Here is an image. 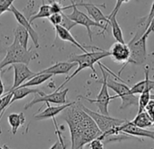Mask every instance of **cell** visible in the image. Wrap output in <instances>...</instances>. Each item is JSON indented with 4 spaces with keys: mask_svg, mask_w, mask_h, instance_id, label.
<instances>
[{
    "mask_svg": "<svg viewBox=\"0 0 154 149\" xmlns=\"http://www.w3.org/2000/svg\"><path fill=\"white\" fill-rule=\"evenodd\" d=\"M4 92H5V87H4V84L1 78V67H0V97L4 95Z\"/></svg>",
    "mask_w": 154,
    "mask_h": 149,
    "instance_id": "35",
    "label": "cell"
},
{
    "mask_svg": "<svg viewBox=\"0 0 154 149\" xmlns=\"http://www.w3.org/2000/svg\"><path fill=\"white\" fill-rule=\"evenodd\" d=\"M14 1L16 0H0V16L7 11H9Z\"/></svg>",
    "mask_w": 154,
    "mask_h": 149,
    "instance_id": "28",
    "label": "cell"
},
{
    "mask_svg": "<svg viewBox=\"0 0 154 149\" xmlns=\"http://www.w3.org/2000/svg\"><path fill=\"white\" fill-rule=\"evenodd\" d=\"M153 31H154V17L151 18V20H150V22H149V25L148 28H147L146 31L142 34V36L148 37V36H149V34H151Z\"/></svg>",
    "mask_w": 154,
    "mask_h": 149,
    "instance_id": "34",
    "label": "cell"
},
{
    "mask_svg": "<svg viewBox=\"0 0 154 149\" xmlns=\"http://www.w3.org/2000/svg\"><path fill=\"white\" fill-rule=\"evenodd\" d=\"M49 3H50L51 14L63 12V6L59 2H57V0H49Z\"/></svg>",
    "mask_w": 154,
    "mask_h": 149,
    "instance_id": "29",
    "label": "cell"
},
{
    "mask_svg": "<svg viewBox=\"0 0 154 149\" xmlns=\"http://www.w3.org/2000/svg\"><path fill=\"white\" fill-rule=\"evenodd\" d=\"M51 24L54 27L57 25H60L62 22V12L61 13H54V14H51V16L48 17Z\"/></svg>",
    "mask_w": 154,
    "mask_h": 149,
    "instance_id": "31",
    "label": "cell"
},
{
    "mask_svg": "<svg viewBox=\"0 0 154 149\" xmlns=\"http://www.w3.org/2000/svg\"><path fill=\"white\" fill-rule=\"evenodd\" d=\"M13 33H14V37L20 43V45L24 46L25 48H28L27 45H28V40H29V34L27 30L24 27L18 24L14 28Z\"/></svg>",
    "mask_w": 154,
    "mask_h": 149,
    "instance_id": "22",
    "label": "cell"
},
{
    "mask_svg": "<svg viewBox=\"0 0 154 149\" xmlns=\"http://www.w3.org/2000/svg\"><path fill=\"white\" fill-rule=\"evenodd\" d=\"M152 55H154V53H152ZM153 89H154V88H153Z\"/></svg>",
    "mask_w": 154,
    "mask_h": 149,
    "instance_id": "40",
    "label": "cell"
},
{
    "mask_svg": "<svg viewBox=\"0 0 154 149\" xmlns=\"http://www.w3.org/2000/svg\"><path fill=\"white\" fill-rule=\"evenodd\" d=\"M82 7H84L86 9L88 15L94 21H95L96 23L104 25L108 28V26L110 23L109 18L101 11L98 6L94 5V4H89V3H82Z\"/></svg>",
    "mask_w": 154,
    "mask_h": 149,
    "instance_id": "13",
    "label": "cell"
},
{
    "mask_svg": "<svg viewBox=\"0 0 154 149\" xmlns=\"http://www.w3.org/2000/svg\"><path fill=\"white\" fill-rule=\"evenodd\" d=\"M106 84L108 88H111L116 93V96L112 97V100L120 97L122 99V105L120 106V109H125L131 106L138 105L139 97L136 95H132L130 92V87L122 82H117L114 79L107 78Z\"/></svg>",
    "mask_w": 154,
    "mask_h": 149,
    "instance_id": "4",
    "label": "cell"
},
{
    "mask_svg": "<svg viewBox=\"0 0 154 149\" xmlns=\"http://www.w3.org/2000/svg\"><path fill=\"white\" fill-rule=\"evenodd\" d=\"M12 92V98L10 101V106L15 103L16 101H18L20 99H23L25 97H26L27 96L31 95V94H38V95H45V93H44L43 91L37 89V88H30V87H17L14 90L11 91Z\"/></svg>",
    "mask_w": 154,
    "mask_h": 149,
    "instance_id": "17",
    "label": "cell"
},
{
    "mask_svg": "<svg viewBox=\"0 0 154 149\" xmlns=\"http://www.w3.org/2000/svg\"><path fill=\"white\" fill-rule=\"evenodd\" d=\"M109 52H110V56H112V58L115 62L123 63V66L119 72V74H121V72L126 66L127 61L130 57V49H129L128 45L125 43L116 42L111 46Z\"/></svg>",
    "mask_w": 154,
    "mask_h": 149,
    "instance_id": "11",
    "label": "cell"
},
{
    "mask_svg": "<svg viewBox=\"0 0 154 149\" xmlns=\"http://www.w3.org/2000/svg\"><path fill=\"white\" fill-rule=\"evenodd\" d=\"M132 124H134L135 125L141 127V128H147L149 126H152L153 125V120L151 119V117L149 116V115L147 112L142 111L141 113H139L136 117L131 121Z\"/></svg>",
    "mask_w": 154,
    "mask_h": 149,
    "instance_id": "23",
    "label": "cell"
},
{
    "mask_svg": "<svg viewBox=\"0 0 154 149\" xmlns=\"http://www.w3.org/2000/svg\"><path fill=\"white\" fill-rule=\"evenodd\" d=\"M82 108L87 115H89L92 117V119L94 121V123L96 124V125L98 126V128L100 129V131L102 133H106V132L121 125L122 124H123L126 121L123 119L114 118L110 116H106V115H103L101 113L94 112L91 109H88L83 104H82Z\"/></svg>",
    "mask_w": 154,
    "mask_h": 149,
    "instance_id": "8",
    "label": "cell"
},
{
    "mask_svg": "<svg viewBox=\"0 0 154 149\" xmlns=\"http://www.w3.org/2000/svg\"><path fill=\"white\" fill-rule=\"evenodd\" d=\"M11 68L14 69V83L9 91L16 89L17 87H20L23 83H25L26 80L30 79L34 76H35V73H34L33 71H31L29 69L28 65H26L23 63L13 64L6 71H8Z\"/></svg>",
    "mask_w": 154,
    "mask_h": 149,
    "instance_id": "10",
    "label": "cell"
},
{
    "mask_svg": "<svg viewBox=\"0 0 154 149\" xmlns=\"http://www.w3.org/2000/svg\"><path fill=\"white\" fill-rule=\"evenodd\" d=\"M0 149H3V147H1V146H0Z\"/></svg>",
    "mask_w": 154,
    "mask_h": 149,
    "instance_id": "38",
    "label": "cell"
},
{
    "mask_svg": "<svg viewBox=\"0 0 154 149\" xmlns=\"http://www.w3.org/2000/svg\"><path fill=\"white\" fill-rule=\"evenodd\" d=\"M147 38L144 36H139V32L127 44L130 49V57L127 64L141 65L146 61L147 58Z\"/></svg>",
    "mask_w": 154,
    "mask_h": 149,
    "instance_id": "6",
    "label": "cell"
},
{
    "mask_svg": "<svg viewBox=\"0 0 154 149\" xmlns=\"http://www.w3.org/2000/svg\"><path fill=\"white\" fill-rule=\"evenodd\" d=\"M57 1H65V0H57ZM69 1H71L72 4H75V3H77V1H82V0H69Z\"/></svg>",
    "mask_w": 154,
    "mask_h": 149,
    "instance_id": "36",
    "label": "cell"
},
{
    "mask_svg": "<svg viewBox=\"0 0 154 149\" xmlns=\"http://www.w3.org/2000/svg\"><path fill=\"white\" fill-rule=\"evenodd\" d=\"M50 16H51L50 5L45 4V2H43L42 6H41L40 8H39V11H38L35 15L30 17L29 22H30V24L32 25V23H33L35 20H36V19H38V18H48Z\"/></svg>",
    "mask_w": 154,
    "mask_h": 149,
    "instance_id": "24",
    "label": "cell"
},
{
    "mask_svg": "<svg viewBox=\"0 0 154 149\" xmlns=\"http://www.w3.org/2000/svg\"><path fill=\"white\" fill-rule=\"evenodd\" d=\"M75 66H77V64L74 62H58L54 65L40 71L38 74H51L53 76H56V74H68L70 70Z\"/></svg>",
    "mask_w": 154,
    "mask_h": 149,
    "instance_id": "15",
    "label": "cell"
},
{
    "mask_svg": "<svg viewBox=\"0 0 154 149\" xmlns=\"http://www.w3.org/2000/svg\"><path fill=\"white\" fill-rule=\"evenodd\" d=\"M9 11L12 12V13L14 14V16H15L17 21L18 22V24L21 25L22 27H24L27 30V32H28V34H29V37L32 39V41H33L35 46L38 48V47L40 46H39V36H38V33L33 28V27H32V25L30 24L29 20H28V19H27V18H26L19 10H17V9L16 8V7L13 6V5L10 7Z\"/></svg>",
    "mask_w": 154,
    "mask_h": 149,
    "instance_id": "12",
    "label": "cell"
},
{
    "mask_svg": "<svg viewBox=\"0 0 154 149\" xmlns=\"http://www.w3.org/2000/svg\"><path fill=\"white\" fill-rule=\"evenodd\" d=\"M153 88H154V81L149 80L148 85H147V87H145V89L142 91V93L139 97V100H138V106H139L138 114L141 113L142 111L145 110L147 105L149 104V102L150 100V91L153 90Z\"/></svg>",
    "mask_w": 154,
    "mask_h": 149,
    "instance_id": "18",
    "label": "cell"
},
{
    "mask_svg": "<svg viewBox=\"0 0 154 149\" xmlns=\"http://www.w3.org/2000/svg\"><path fill=\"white\" fill-rule=\"evenodd\" d=\"M52 78H53V74H38V73H35V76H34L30 79L26 80L25 83H23L20 86V87H31L39 86V85L45 83V81L49 80Z\"/></svg>",
    "mask_w": 154,
    "mask_h": 149,
    "instance_id": "19",
    "label": "cell"
},
{
    "mask_svg": "<svg viewBox=\"0 0 154 149\" xmlns=\"http://www.w3.org/2000/svg\"><path fill=\"white\" fill-rule=\"evenodd\" d=\"M12 92L8 91L7 94L3 95L0 97V119L2 118L4 113L6 112L7 108L10 106V101L12 98ZM0 133H1V129H0Z\"/></svg>",
    "mask_w": 154,
    "mask_h": 149,
    "instance_id": "26",
    "label": "cell"
},
{
    "mask_svg": "<svg viewBox=\"0 0 154 149\" xmlns=\"http://www.w3.org/2000/svg\"><path fill=\"white\" fill-rule=\"evenodd\" d=\"M89 147L91 149H103V142L99 137L94 138L89 143Z\"/></svg>",
    "mask_w": 154,
    "mask_h": 149,
    "instance_id": "32",
    "label": "cell"
},
{
    "mask_svg": "<svg viewBox=\"0 0 154 149\" xmlns=\"http://www.w3.org/2000/svg\"><path fill=\"white\" fill-rule=\"evenodd\" d=\"M129 1H131V0H116V5H115L113 10L111 12L110 15H116V16H117V14H118V12H119L121 7L122 6V4H123V3H127V2H129Z\"/></svg>",
    "mask_w": 154,
    "mask_h": 149,
    "instance_id": "33",
    "label": "cell"
},
{
    "mask_svg": "<svg viewBox=\"0 0 154 149\" xmlns=\"http://www.w3.org/2000/svg\"><path fill=\"white\" fill-rule=\"evenodd\" d=\"M99 65H100V69L102 71V74H103V80L101 81L102 82V87H101V90L97 96V97L95 99H91V98H88V97H82L85 100H87L88 102H90L91 104H94L97 107H98V110L101 114L103 115H106V116H109V110H108V106H109V104L112 100V97L109 95V91H108V87H107V84H106V80L109 77L108 74V71L105 70L103 66V64L99 61L98 62Z\"/></svg>",
    "mask_w": 154,
    "mask_h": 149,
    "instance_id": "7",
    "label": "cell"
},
{
    "mask_svg": "<svg viewBox=\"0 0 154 149\" xmlns=\"http://www.w3.org/2000/svg\"><path fill=\"white\" fill-rule=\"evenodd\" d=\"M69 89L65 88L63 90H55L52 94H45V95H38V94H34V98L32 101L27 103L25 106V110L29 109L30 107L34 106L37 103H52V104H56V105H64L69 103L66 99V96L68 93Z\"/></svg>",
    "mask_w": 154,
    "mask_h": 149,
    "instance_id": "9",
    "label": "cell"
},
{
    "mask_svg": "<svg viewBox=\"0 0 154 149\" xmlns=\"http://www.w3.org/2000/svg\"><path fill=\"white\" fill-rule=\"evenodd\" d=\"M80 149H84V147H81V148H80Z\"/></svg>",
    "mask_w": 154,
    "mask_h": 149,
    "instance_id": "39",
    "label": "cell"
},
{
    "mask_svg": "<svg viewBox=\"0 0 154 149\" xmlns=\"http://www.w3.org/2000/svg\"><path fill=\"white\" fill-rule=\"evenodd\" d=\"M107 56H110V52L106 51V50H103V49H98V51H91V52H85L82 55H72L69 57V62H74L77 64V68L75 69V71L69 76L65 81L56 89V90H60L61 88H63L71 79H72L74 77H76L81 71H83L85 68H91L92 71L94 72V74H96V71L94 68V64L98 63L101 59L105 58Z\"/></svg>",
    "mask_w": 154,
    "mask_h": 149,
    "instance_id": "2",
    "label": "cell"
},
{
    "mask_svg": "<svg viewBox=\"0 0 154 149\" xmlns=\"http://www.w3.org/2000/svg\"><path fill=\"white\" fill-rule=\"evenodd\" d=\"M60 26H61V27H64L65 29H67V30H69V31H70L73 27H75V26H76V23H75V22H73L72 19H70V18L68 17V16H67V15H65L63 12H62V22H61Z\"/></svg>",
    "mask_w": 154,
    "mask_h": 149,
    "instance_id": "27",
    "label": "cell"
},
{
    "mask_svg": "<svg viewBox=\"0 0 154 149\" xmlns=\"http://www.w3.org/2000/svg\"><path fill=\"white\" fill-rule=\"evenodd\" d=\"M109 18V25L112 27V36L115 38L116 42H120V43H125L124 42V38H123V34H122V30L117 21L116 18V15H109L107 16Z\"/></svg>",
    "mask_w": 154,
    "mask_h": 149,
    "instance_id": "20",
    "label": "cell"
},
{
    "mask_svg": "<svg viewBox=\"0 0 154 149\" xmlns=\"http://www.w3.org/2000/svg\"><path fill=\"white\" fill-rule=\"evenodd\" d=\"M63 118L66 121L71 135V149H80L103 133L92 117L82 108V103L72 104L63 111Z\"/></svg>",
    "mask_w": 154,
    "mask_h": 149,
    "instance_id": "1",
    "label": "cell"
},
{
    "mask_svg": "<svg viewBox=\"0 0 154 149\" xmlns=\"http://www.w3.org/2000/svg\"><path fill=\"white\" fill-rule=\"evenodd\" d=\"M53 121H54V126H55V134L58 137L57 141L50 147V149H66L67 148V145L65 144V141H64V138L58 127V125L56 123V120L55 118H53Z\"/></svg>",
    "mask_w": 154,
    "mask_h": 149,
    "instance_id": "25",
    "label": "cell"
},
{
    "mask_svg": "<svg viewBox=\"0 0 154 149\" xmlns=\"http://www.w3.org/2000/svg\"><path fill=\"white\" fill-rule=\"evenodd\" d=\"M154 17V0H153V2H152V5H151V8H150V11H149V15L147 16V17H146V20H145V22H143V23H140V27H144V32L146 31V29L148 28V27H149V22H150V20H151V18ZM143 32V33H144Z\"/></svg>",
    "mask_w": 154,
    "mask_h": 149,
    "instance_id": "30",
    "label": "cell"
},
{
    "mask_svg": "<svg viewBox=\"0 0 154 149\" xmlns=\"http://www.w3.org/2000/svg\"><path fill=\"white\" fill-rule=\"evenodd\" d=\"M8 121L9 123V125H11L12 128V133L13 135H16L17 132V129L23 125L25 124L26 121V117L24 113H19V114H16V113H12L8 116Z\"/></svg>",
    "mask_w": 154,
    "mask_h": 149,
    "instance_id": "21",
    "label": "cell"
},
{
    "mask_svg": "<svg viewBox=\"0 0 154 149\" xmlns=\"http://www.w3.org/2000/svg\"><path fill=\"white\" fill-rule=\"evenodd\" d=\"M2 147H3V149H10V148H9V147H8V146H7L6 144H5L4 146H2Z\"/></svg>",
    "mask_w": 154,
    "mask_h": 149,
    "instance_id": "37",
    "label": "cell"
},
{
    "mask_svg": "<svg viewBox=\"0 0 154 149\" xmlns=\"http://www.w3.org/2000/svg\"><path fill=\"white\" fill-rule=\"evenodd\" d=\"M78 7H82V2L63 7V11L68 9V8H73L72 12L71 14L67 15L68 17L70 19H72L73 22H75L76 25H81V26H84L85 27H86L90 41H93V34H92V30H91L92 27H99V28L103 29V31L102 32V34L103 35L104 32L107 30V27L104 25H102V24H99V23H96L95 21H94L89 16H87L84 12L80 11L78 9Z\"/></svg>",
    "mask_w": 154,
    "mask_h": 149,
    "instance_id": "5",
    "label": "cell"
},
{
    "mask_svg": "<svg viewBox=\"0 0 154 149\" xmlns=\"http://www.w3.org/2000/svg\"><path fill=\"white\" fill-rule=\"evenodd\" d=\"M54 29H55V32H56V36L63 41H67V42H70L72 43L73 46H75L77 48H79L80 50H82L84 53L87 52L86 48L85 46H83L81 44H79L75 40V38L72 36V35L70 33L69 30L65 29L64 27H61L60 25H57V26H54Z\"/></svg>",
    "mask_w": 154,
    "mask_h": 149,
    "instance_id": "16",
    "label": "cell"
},
{
    "mask_svg": "<svg viewBox=\"0 0 154 149\" xmlns=\"http://www.w3.org/2000/svg\"><path fill=\"white\" fill-rule=\"evenodd\" d=\"M39 56L37 52L33 51L28 48H25L20 45V43L14 38L13 43L7 49V54L2 62H0V67L4 68L8 65L23 63L28 65L32 60L36 59Z\"/></svg>",
    "mask_w": 154,
    "mask_h": 149,
    "instance_id": "3",
    "label": "cell"
},
{
    "mask_svg": "<svg viewBox=\"0 0 154 149\" xmlns=\"http://www.w3.org/2000/svg\"><path fill=\"white\" fill-rule=\"evenodd\" d=\"M72 104V102H69L67 104H64V105H58L57 106H51L49 103H45V105L47 106V107L42 111L41 113H38V114H35L34 116V118L35 120H45V119H49V118H54L55 116H57L58 114L62 113L66 107L70 106Z\"/></svg>",
    "mask_w": 154,
    "mask_h": 149,
    "instance_id": "14",
    "label": "cell"
}]
</instances>
